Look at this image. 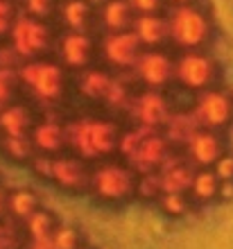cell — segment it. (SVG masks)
Instances as JSON below:
<instances>
[{"instance_id": "cell-1", "label": "cell", "mask_w": 233, "mask_h": 249, "mask_svg": "<svg viewBox=\"0 0 233 249\" xmlns=\"http://www.w3.org/2000/svg\"><path fill=\"white\" fill-rule=\"evenodd\" d=\"M170 23V36L183 48H199L201 43H206L208 34H211V23L199 12L193 2L188 5H177V12L172 14Z\"/></svg>"}, {"instance_id": "cell-2", "label": "cell", "mask_w": 233, "mask_h": 249, "mask_svg": "<svg viewBox=\"0 0 233 249\" xmlns=\"http://www.w3.org/2000/svg\"><path fill=\"white\" fill-rule=\"evenodd\" d=\"M138 184H134V172L125 170L123 165L107 163L93 170L91 190L107 202H125L136 195Z\"/></svg>"}, {"instance_id": "cell-3", "label": "cell", "mask_w": 233, "mask_h": 249, "mask_svg": "<svg viewBox=\"0 0 233 249\" xmlns=\"http://www.w3.org/2000/svg\"><path fill=\"white\" fill-rule=\"evenodd\" d=\"M195 118L204 129L220 131L233 120V95L220 89H206L197 95Z\"/></svg>"}, {"instance_id": "cell-4", "label": "cell", "mask_w": 233, "mask_h": 249, "mask_svg": "<svg viewBox=\"0 0 233 249\" xmlns=\"http://www.w3.org/2000/svg\"><path fill=\"white\" fill-rule=\"evenodd\" d=\"M116 127L111 123H102V120H84V123L75 124V150H79L82 157H102L109 154L111 150H116L118 145V134Z\"/></svg>"}, {"instance_id": "cell-5", "label": "cell", "mask_w": 233, "mask_h": 249, "mask_svg": "<svg viewBox=\"0 0 233 249\" xmlns=\"http://www.w3.org/2000/svg\"><path fill=\"white\" fill-rule=\"evenodd\" d=\"M175 75L179 77V82H181L183 86L201 93L215 82L217 66H215V61L211 59L208 54L188 53V54H183V59H179V64L175 66Z\"/></svg>"}, {"instance_id": "cell-6", "label": "cell", "mask_w": 233, "mask_h": 249, "mask_svg": "<svg viewBox=\"0 0 233 249\" xmlns=\"http://www.w3.org/2000/svg\"><path fill=\"white\" fill-rule=\"evenodd\" d=\"M48 41L50 36L41 18L27 16L23 23H14V48L23 59H39V53L46 50Z\"/></svg>"}, {"instance_id": "cell-7", "label": "cell", "mask_w": 233, "mask_h": 249, "mask_svg": "<svg viewBox=\"0 0 233 249\" xmlns=\"http://www.w3.org/2000/svg\"><path fill=\"white\" fill-rule=\"evenodd\" d=\"M20 82H25L34 91V95L41 100H54L61 95V68L52 66L48 61L41 64H30L25 68V75H20Z\"/></svg>"}, {"instance_id": "cell-8", "label": "cell", "mask_w": 233, "mask_h": 249, "mask_svg": "<svg viewBox=\"0 0 233 249\" xmlns=\"http://www.w3.org/2000/svg\"><path fill=\"white\" fill-rule=\"evenodd\" d=\"M138 46H141V41L134 32H111V36H107L104 41V57L111 61L113 66L118 68H127V66L136 64L138 61Z\"/></svg>"}, {"instance_id": "cell-9", "label": "cell", "mask_w": 233, "mask_h": 249, "mask_svg": "<svg viewBox=\"0 0 233 249\" xmlns=\"http://www.w3.org/2000/svg\"><path fill=\"white\" fill-rule=\"evenodd\" d=\"M93 172L84 168L82 161L77 159H54L52 161V175L50 179L57 181V186L66 190H84L91 188Z\"/></svg>"}, {"instance_id": "cell-10", "label": "cell", "mask_w": 233, "mask_h": 249, "mask_svg": "<svg viewBox=\"0 0 233 249\" xmlns=\"http://www.w3.org/2000/svg\"><path fill=\"white\" fill-rule=\"evenodd\" d=\"M188 150H190V157L195 159V163L213 165L224 154V143L215 129H199L188 141Z\"/></svg>"}, {"instance_id": "cell-11", "label": "cell", "mask_w": 233, "mask_h": 249, "mask_svg": "<svg viewBox=\"0 0 233 249\" xmlns=\"http://www.w3.org/2000/svg\"><path fill=\"white\" fill-rule=\"evenodd\" d=\"M93 53H95V48H93L91 39L86 36L84 32H68L61 39V59L66 61L68 66H86L91 61Z\"/></svg>"}, {"instance_id": "cell-12", "label": "cell", "mask_w": 233, "mask_h": 249, "mask_svg": "<svg viewBox=\"0 0 233 249\" xmlns=\"http://www.w3.org/2000/svg\"><path fill=\"white\" fill-rule=\"evenodd\" d=\"M138 72H141V79L147 82L149 86H161L170 79V72H172V64L168 61V57L161 53H147L138 57Z\"/></svg>"}, {"instance_id": "cell-13", "label": "cell", "mask_w": 233, "mask_h": 249, "mask_svg": "<svg viewBox=\"0 0 233 249\" xmlns=\"http://www.w3.org/2000/svg\"><path fill=\"white\" fill-rule=\"evenodd\" d=\"M102 23L109 32H125L134 23V7L129 0H107L102 7Z\"/></svg>"}, {"instance_id": "cell-14", "label": "cell", "mask_w": 233, "mask_h": 249, "mask_svg": "<svg viewBox=\"0 0 233 249\" xmlns=\"http://www.w3.org/2000/svg\"><path fill=\"white\" fill-rule=\"evenodd\" d=\"M134 34H136L138 41L145 43V46H159L161 41L170 39V23L163 18H156L152 14H145L143 18L136 20Z\"/></svg>"}, {"instance_id": "cell-15", "label": "cell", "mask_w": 233, "mask_h": 249, "mask_svg": "<svg viewBox=\"0 0 233 249\" xmlns=\"http://www.w3.org/2000/svg\"><path fill=\"white\" fill-rule=\"evenodd\" d=\"M220 177L215 175V170H199L193 179L190 186V197L195 204H206L217 199L220 195Z\"/></svg>"}, {"instance_id": "cell-16", "label": "cell", "mask_w": 233, "mask_h": 249, "mask_svg": "<svg viewBox=\"0 0 233 249\" xmlns=\"http://www.w3.org/2000/svg\"><path fill=\"white\" fill-rule=\"evenodd\" d=\"M61 18L72 32H82L93 18V9L86 0H64L61 2Z\"/></svg>"}, {"instance_id": "cell-17", "label": "cell", "mask_w": 233, "mask_h": 249, "mask_svg": "<svg viewBox=\"0 0 233 249\" xmlns=\"http://www.w3.org/2000/svg\"><path fill=\"white\" fill-rule=\"evenodd\" d=\"M32 127L30 113L23 107H5L0 113V129L5 136H25L27 129Z\"/></svg>"}, {"instance_id": "cell-18", "label": "cell", "mask_w": 233, "mask_h": 249, "mask_svg": "<svg viewBox=\"0 0 233 249\" xmlns=\"http://www.w3.org/2000/svg\"><path fill=\"white\" fill-rule=\"evenodd\" d=\"M61 127L57 124H39L34 127V145L39 147L41 152H57L61 150Z\"/></svg>"}, {"instance_id": "cell-19", "label": "cell", "mask_w": 233, "mask_h": 249, "mask_svg": "<svg viewBox=\"0 0 233 249\" xmlns=\"http://www.w3.org/2000/svg\"><path fill=\"white\" fill-rule=\"evenodd\" d=\"M2 150L12 161H27L32 157V143L25 136H7L2 141Z\"/></svg>"}, {"instance_id": "cell-20", "label": "cell", "mask_w": 233, "mask_h": 249, "mask_svg": "<svg viewBox=\"0 0 233 249\" xmlns=\"http://www.w3.org/2000/svg\"><path fill=\"white\" fill-rule=\"evenodd\" d=\"M215 175L220 177V181H233V154L224 152L217 161L213 163Z\"/></svg>"}, {"instance_id": "cell-21", "label": "cell", "mask_w": 233, "mask_h": 249, "mask_svg": "<svg viewBox=\"0 0 233 249\" xmlns=\"http://www.w3.org/2000/svg\"><path fill=\"white\" fill-rule=\"evenodd\" d=\"M25 7H27V12H30V16L43 18V16H48L52 12L54 2L52 0H25Z\"/></svg>"}, {"instance_id": "cell-22", "label": "cell", "mask_w": 233, "mask_h": 249, "mask_svg": "<svg viewBox=\"0 0 233 249\" xmlns=\"http://www.w3.org/2000/svg\"><path fill=\"white\" fill-rule=\"evenodd\" d=\"M9 27H14V9L9 0H0V34H5Z\"/></svg>"}, {"instance_id": "cell-23", "label": "cell", "mask_w": 233, "mask_h": 249, "mask_svg": "<svg viewBox=\"0 0 233 249\" xmlns=\"http://www.w3.org/2000/svg\"><path fill=\"white\" fill-rule=\"evenodd\" d=\"M134 12H141V14H154L159 7H161L163 0H129Z\"/></svg>"}, {"instance_id": "cell-24", "label": "cell", "mask_w": 233, "mask_h": 249, "mask_svg": "<svg viewBox=\"0 0 233 249\" xmlns=\"http://www.w3.org/2000/svg\"><path fill=\"white\" fill-rule=\"evenodd\" d=\"M217 199H222V202H231L233 199V181H222Z\"/></svg>"}, {"instance_id": "cell-25", "label": "cell", "mask_w": 233, "mask_h": 249, "mask_svg": "<svg viewBox=\"0 0 233 249\" xmlns=\"http://www.w3.org/2000/svg\"><path fill=\"white\" fill-rule=\"evenodd\" d=\"M170 5H188V2H190V0H168Z\"/></svg>"}]
</instances>
